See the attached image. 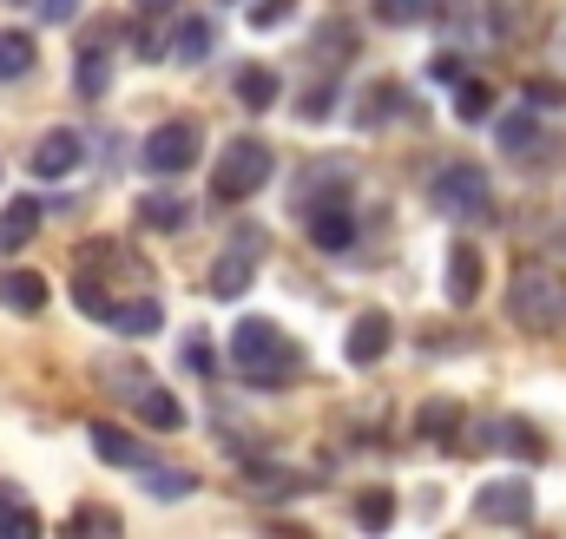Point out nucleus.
<instances>
[{"label": "nucleus", "mask_w": 566, "mask_h": 539, "mask_svg": "<svg viewBox=\"0 0 566 539\" xmlns=\"http://www.w3.org/2000/svg\"><path fill=\"white\" fill-rule=\"evenodd\" d=\"M231 362H238V376L258 382V389H290V382L303 376V349L283 336L271 316H244V323L231 329Z\"/></svg>", "instance_id": "1"}, {"label": "nucleus", "mask_w": 566, "mask_h": 539, "mask_svg": "<svg viewBox=\"0 0 566 539\" xmlns=\"http://www.w3.org/2000/svg\"><path fill=\"white\" fill-rule=\"evenodd\" d=\"M507 316L527 336H566V276L541 264H521L507 283Z\"/></svg>", "instance_id": "2"}, {"label": "nucleus", "mask_w": 566, "mask_h": 539, "mask_svg": "<svg viewBox=\"0 0 566 539\" xmlns=\"http://www.w3.org/2000/svg\"><path fill=\"white\" fill-rule=\"evenodd\" d=\"M271 145L264 138H231L224 151H218V171H211V198L218 204H244V198H258L264 184H271Z\"/></svg>", "instance_id": "3"}, {"label": "nucleus", "mask_w": 566, "mask_h": 539, "mask_svg": "<svg viewBox=\"0 0 566 539\" xmlns=\"http://www.w3.org/2000/svg\"><path fill=\"white\" fill-rule=\"evenodd\" d=\"M428 198H434L448 218H461V224H488V218H494L488 171H474V165H441V171L428 178Z\"/></svg>", "instance_id": "4"}, {"label": "nucleus", "mask_w": 566, "mask_h": 539, "mask_svg": "<svg viewBox=\"0 0 566 539\" xmlns=\"http://www.w3.org/2000/svg\"><path fill=\"white\" fill-rule=\"evenodd\" d=\"M198 145H205V138H198V126H191V119H171V126H158V133L145 138V171H151V178H178V171H191V165H198Z\"/></svg>", "instance_id": "5"}, {"label": "nucleus", "mask_w": 566, "mask_h": 539, "mask_svg": "<svg viewBox=\"0 0 566 539\" xmlns=\"http://www.w3.org/2000/svg\"><path fill=\"white\" fill-rule=\"evenodd\" d=\"M474 520H488V527H527L534 520V487L527 480H488L481 494H474Z\"/></svg>", "instance_id": "6"}, {"label": "nucleus", "mask_w": 566, "mask_h": 539, "mask_svg": "<svg viewBox=\"0 0 566 539\" xmlns=\"http://www.w3.org/2000/svg\"><path fill=\"white\" fill-rule=\"evenodd\" d=\"M303 231H310L316 251H349V244H356V211H349V198H310V204H303Z\"/></svg>", "instance_id": "7"}, {"label": "nucleus", "mask_w": 566, "mask_h": 539, "mask_svg": "<svg viewBox=\"0 0 566 539\" xmlns=\"http://www.w3.org/2000/svg\"><path fill=\"white\" fill-rule=\"evenodd\" d=\"M258 257H264V237L258 231H244L218 264H211V296H224V303H238L244 289H251V270H258Z\"/></svg>", "instance_id": "8"}, {"label": "nucleus", "mask_w": 566, "mask_h": 539, "mask_svg": "<svg viewBox=\"0 0 566 539\" xmlns=\"http://www.w3.org/2000/svg\"><path fill=\"white\" fill-rule=\"evenodd\" d=\"M389 342H396V323H389V309H363V316L349 323V336H343V356H349L356 369H376V362L389 356Z\"/></svg>", "instance_id": "9"}, {"label": "nucleus", "mask_w": 566, "mask_h": 539, "mask_svg": "<svg viewBox=\"0 0 566 539\" xmlns=\"http://www.w3.org/2000/svg\"><path fill=\"white\" fill-rule=\"evenodd\" d=\"M80 151H86V145H80L73 126H53V133L33 145V171H40V178H73V171H80Z\"/></svg>", "instance_id": "10"}, {"label": "nucleus", "mask_w": 566, "mask_h": 539, "mask_svg": "<svg viewBox=\"0 0 566 539\" xmlns=\"http://www.w3.org/2000/svg\"><path fill=\"white\" fill-rule=\"evenodd\" d=\"M86 441H93V454H99L106 467H145V447L126 434V427H113V421H93Z\"/></svg>", "instance_id": "11"}, {"label": "nucleus", "mask_w": 566, "mask_h": 539, "mask_svg": "<svg viewBox=\"0 0 566 539\" xmlns=\"http://www.w3.org/2000/svg\"><path fill=\"white\" fill-rule=\"evenodd\" d=\"M0 303H7L13 316H40V309H46V276H40V270H7V276H0Z\"/></svg>", "instance_id": "12"}, {"label": "nucleus", "mask_w": 566, "mask_h": 539, "mask_svg": "<svg viewBox=\"0 0 566 539\" xmlns=\"http://www.w3.org/2000/svg\"><path fill=\"white\" fill-rule=\"evenodd\" d=\"M33 231H40V198H13V204L0 211V257L27 251V244H33Z\"/></svg>", "instance_id": "13"}, {"label": "nucleus", "mask_w": 566, "mask_h": 539, "mask_svg": "<svg viewBox=\"0 0 566 539\" xmlns=\"http://www.w3.org/2000/svg\"><path fill=\"white\" fill-rule=\"evenodd\" d=\"M474 296H481V251H474V244H454V251H448V303L468 309Z\"/></svg>", "instance_id": "14"}, {"label": "nucleus", "mask_w": 566, "mask_h": 539, "mask_svg": "<svg viewBox=\"0 0 566 539\" xmlns=\"http://www.w3.org/2000/svg\"><path fill=\"white\" fill-rule=\"evenodd\" d=\"M99 323L119 329V336H151V329H165V309H158L151 296H133V303H113Z\"/></svg>", "instance_id": "15"}, {"label": "nucleus", "mask_w": 566, "mask_h": 539, "mask_svg": "<svg viewBox=\"0 0 566 539\" xmlns=\"http://www.w3.org/2000/svg\"><path fill=\"white\" fill-rule=\"evenodd\" d=\"M494 145H501V151H514V158H521V151H534V145H541V119H534V99H527V106H514V113H501V119H494Z\"/></svg>", "instance_id": "16"}, {"label": "nucleus", "mask_w": 566, "mask_h": 539, "mask_svg": "<svg viewBox=\"0 0 566 539\" xmlns=\"http://www.w3.org/2000/svg\"><path fill=\"white\" fill-rule=\"evenodd\" d=\"M416 434L434 441V447H454V434H461V402H422L416 408Z\"/></svg>", "instance_id": "17"}, {"label": "nucleus", "mask_w": 566, "mask_h": 539, "mask_svg": "<svg viewBox=\"0 0 566 539\" xmlns=\"http://www.w3.org/2000/svg\"><path fill=\"white\" fill-rule=\"evenodd\" d=\"M251 494H258V500H296V494H310V474H290V467H251Z\"/></svg>", "instance_id": "18"}, {"label": "nucleus", "mask_w": 566, "mask_h": 539, "mask_svg": "<svg viewBox=\"0 0 566 539\" xmlns=\"http://www.w3.org/2000/svg\"><path fill=\"white\" fill-rule=\"evenodd\" d=\"M106 80H113V60H106V46H99V40H86V46H80V73H73L80 99H99V93H106Z\"/></svg>", "instance_id": "19"}, {"label": "nucleus", "mask_w": 566, "mask_h": 539, "mask_svg": "<svg viewBox=\"0 0 566 539\" xmlns=\"http://www.w3.org/2000/svg\"><path fill=\"white\" fill-rule=\"evenodd\" d=\"M185 218H191V204H185V198H165V191H151V198L139 204L145 231H185Z\"/></svg>", "instance_id": "20"}, {"label": "nucleus", "mask_w": 566, "mask_h": 539, "mask_svg": "<svg viewBox=\"0 0 566 539\" xmlns=\"http://www.w3.org/2000/svg\"><path fill=\"white\" fill-rule=\"evenodd\" d=\"M494 447H507V454H521V461H547V441H541L527 421H501V427H494Z\"/></svg>", "instance_id": "21"}, {"label": "nucleus", "mask_w": 566, "mask_h": 539, "mask_svg": "<svg viewBox=\"0 0 566 539\" xmlns=\"http://www.w3.org/2000/svg\"><path fill=\"white\" fill-rule=\"evenodd\" d=\"M33 73V33H0V80H27Z\"/></svg>", "instance_id": "22"}, {"label": "nucleus", "mask_w": 566, "mask_h": 539, "mask_svg": "<svg viewBox=\"0 0 566 539\" xmlns=\"http://www.w3.org/2000/svg\"><path fill=\"white\" fill-rule=\"evenodd\" d=\"M238 99H244L251 113L277 106V73H271V66H251V73H238Z\"/></svg>", "instance_id": "23"}, {"label": "nucleus", "mask_w": 566, "mask_h": 539, "mask_svg": "<svg viewBox=\"0 0 566 539\" xmlns=\"http://www.w3.org/2000/svg\"><path fill=\"white\" fill-rule=\"evenodd\" d=\"M198 487V474H185V467H151L145 461V494H158V500H185Z\"/></svg>", "instance_id": "24"}, {"label": "nucleus", "mask_w": 566, "mask_h": 539, "mask_svg": "<svg viewBox=\"0 0 566 539\" xmlns=\"http://www.w3.org/2000/svg\"><path fill=\"white\" fill-rule=\"evenodd\" d=\"M133 402H139V414H145V421H151V427H165V434H171V427L185 421V408L171 402L165 389H133Z\"/></svg>", "instance_id": "25"}, {"label": "nucleus", "mask_w": 566, "mask_h": 539, "mask_svg": "<svg viewBox=\"0 0 566 539\" xmlns=\"http://www.w3.org/2000/svg\"><path fill=\"white\" fill-rule=\"evenodd\" d=\"M454 113H461L468 126H481V119L494 113V93H488L481 80H461V86H454Z\"/></svg>", "instance_id": "26"}, {"label": "nucleus", "mask_w": 566, "mask_h": 539, "mask_svg": "<svg viewBox=\"0 0 566 539\" xmlns=\"http://www.w3.org/2000/svg\"><path fill=\"white\" fill-rule=\"evenodd\" d=\"M356 520H363L369 533H382V527L396 520V494H389V487H369V494L356 500Z\"/></svg>", "instance_id": "27"}, {"label": "nucleus", "mask_w": 566, "mask_h": 539, "mask_svg": "<svg viewBox=\"0 0 566 539\" xmlns=\"http://www.w3.org/2000/svg\"><path fill=\"white\" fill-rule=\"evenodd\" d=\"M211 40H218V33H211V20H185V33H178V60H185V66H198V60L211 53Z\"/></svg>", "instance_id": "28"}, {"label": "nucleus", "mask_w": 566, "mask_h": 539, "mask_svg": "<svg viewBox=\"0 0 566 539\" xmlns=\"http://www.w3.org/2000/svg\"><path fill=\"white\" fill-rule=\"evenodd\" d=\"M428 7L434 0H376V20L382 27H416V20H428Z\"/></svg>", "instance_id": "29"}, {"label": "nucleus", "mask_w": 566, "mask_h": 539, "mask_svg": "<svg viewBox=\"0 0 566 539\" xmlns=\"http://www.w3.org/2000/svg\"><path fill=\"white\" fill-rule=\"evenodd\" d=\"M290 13H296V0H251V7H244V20H251L258 33H264V27H283Z\"/></svg>", "instance_id": "30"}, {"label": "nucleus", "mask_w": 566, "mask_h": 539, "mask_svg": "<svg viewBox=\"0 0 566 539\" xmlns=\"http://www.w3.org/2000/svg\"><path fill=\"white\" fill-rule=\"evenodd\" d=\"M0 533H13V539H33V533H40V520H33L27 507H13V500L0 494Z\"/></svg>", "instance_id": "31"}, {"label": "nucleus", "mask_w": 566, "mask_h": 539, "mask_svg": "<svg viewBox=\"0 0 566 539\" xmlns=\"http://www.w3.org/2000/svg\"><path fill=\"white\" fill-rule=\"evenodd\" d=\"M296 106H303V119H323V113L336 106V80H316V86H303V99H296Z\"/></svg>", "instance_id": "32"}, {"label": "nucleus", "mask_w": 566, "mask_h": 539, "mask_svg": "<svg viewBox=\"0 0 566 539\" xmlns=\"http://www.w3.org/2000/svg\"><path fill=\"white\" fill-rule=\"evenodd\" d=\"M428 80H441V86H461V80H468V66H461L454 53H434V60H428Z\"/></svg>", "instance_id": "33"}, {"label": "nucleus", "mask_w": 566, "mask_h": 539, "mask_svg": "<svg viewBox=\"0 0 566 539\" xmlns=\"http://www.w3.org/2000/svg\"><path fill=\"white\" fill-rule=\"evenodd\" d=\"M73 533H119V520H113V514H93V507H86V514H73Z\"/></svg>", "instance_id": "34"}, {"label": "nucleus", "mask_w": 566, "mask_h": 539, "mask_svg": "<svg viewBox=\"0 0 566 539\" xmlns=\"http://www.w3.org/2000/svg\"><path fill=\"white\" fill-rule=\"evenodd\" d=\"M185 362H191L198 376H211V369H218V356H211V342H185Z\"/></svg>", "instance_id": "35"}, {"label": "nucleus", "mask_w": 566, "mask_h": 539, "mask_svg": "<svg viewBox=\"0 0 566 539\" xmlns=\"http://www.w3.org/2000/svg\"><path fill=\"white\" fill-rule=\"evenodd\" d=\"M40 13H46V20H53V27H66V20H73V13H80V0H40Z\"/></svg>", "instance_id": "36"}, {"label": "nucleus", "mask_w": 566, "mask_h": 539, "mask_svg": "<svg viewBox=\"0 0 566 539\" xmlns=\"http://www.w3.org/2000/svg\"><path fill=\"white\" fill-rule=\"evenodd\" d=\"M133 7H145V13H165V7H171V0H133Z\"/></svg>", "instance_id": "37"}]
</instances>
